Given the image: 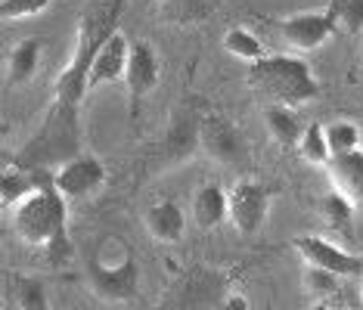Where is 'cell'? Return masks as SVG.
I'll use <instances>...</instances> for the list:
<instances>
[{
  "instance_id": "cell-25",
  "label": "cell",
  "mask_w": 363,
  "mask_h": 310,
  "mask_svg": "<svg viewBox=\"0 0 363 310\" xmlns=\"http://www.w3.org/2000/svg\"><path fill=\"white\" fill-rule=\"evenodd\" d=\"M326 140H329L333 159L357 152L360 149V127L354 125V121H333V125H326Z\"/></svg>"
},
{
  "instance_id": "cell-15",
  "label": "cell",
  "mask_w": 363,
  "mask_h": 310,
  "mask_svg": "<svg viewBox=\"0 0 363 310\" xmlns=\"http://www.w3.org/2000/svg\"><path fill=\"white\" fill-rule=\"evenodd\" d=\"M333 190L342 193L354 208H363V149L338 155L326 165Z\"/></svg>"
},
{
  "instance_id": "cell-18",
  "label": "cell",
  "mask_w": 363,
  "mask_h": 310,
  "mask_svg": "<svg viewBox=\"0 0 363 310\" xmlns=\"http://www.w3.org/2000/svg\"><path fill=\"white\" fill-rule=\"evenodd\" d=\"M40 50H44L40 38H26L13 47L10 56H6V78H10V84H28L35 78L40 65Z\"/></svg>"
},
{
  "instance_id": "cell-6",
  "label": "cell",
  "mask_w": 363,
  "mask_h": 310,
  "mask_svg": "<svg viewBox=\"0 0 363 310\" xmlns=\"http://www.w3.org/2000/svg\"><path fill=\"white\" fill-rule=\"evenodd\" d=\"M162 78V62L159 53L150 40L134 38L130 40V59H128V71H125V91H128V103H130V118H140V109H143L146 96H150L155 87H159Z\"/></svg>"
},
{
  "instance_id": "cell-31",
  "label": "cell",
  "mask_w": 363,
  "mask_h": 310,
  "mask_svg": "<svg viewBox=\"0 0 363 310\" xmlns=\"http://www.w3.org/2000/svg\"><path fill=\"white\" fill-rule=\"evenodd\" d=\"M360 295H363V276H360Z\"/></svg>"
},
{
  "instance_id": "cell-5",
  "label": "cell",
  "mask_w": 363,
  "mask_h": 310,
  "mask_svg": "<svg viewBox=\"0 0 363 310\" xmlns=\"http://www.w3.org/2000/svg\"><path fill=\"white\" fill-rule=\"evenodd\" d=\"M87 285L103 301H130L140 289V267L130 251H121L118 260L90 258L87 260Z\"/></svg>"
},
{
  "instance_id": "cell-20",
  "label": "cell",
  "mask_w": 363,
  "mask_h": 310,
  "mask_svg": "<svg viewBox=\"0 0 363 310\" xmlns=\"http://www.w3.org/2000/svg\"><path fill=\"white\" fill-rule=\"evenodd\" d=\"M220 47L233 56V59L239 62H245V65H255V62H261V59H267V50H264V44H261V38L258 35H252L245 25H233V28H227V35L224 40H220Z\"/></svg>"
},
{
  "instance_id": "cell-24",
  "label": "cell",
  "mask_w": 363,
  "mask_h": 310,
  "mask_svg": "<svg viewBox=\"0 0 363 310\" xmlns=\"http://www.w3.org/2000/svg\"><path fill=\"white\" fill-rule=\"evenodd\" d=\"M13 304L22 310H50L47 282L40 276H16L13 280Z\"/></svg>"
},
{
  "instance_id": "cell-2",
  "label": "cell",
  "mask_w": 363,
  "mask_h": 310,
  "mask_svg": "<svg viewBox=\"0 0 363 310\" xmlns=\"http://www.w3.org/2000/svg\"><path fill=\"white\" fill-rule=\"evenodd\" d=\"M125 0H96L90 10L81 16L78 31H75V47L65 62V69L56 75L53 84V105L62 109H81L84 96L90 93V69L100 53L103 40L118 28V13Z\"/></svg>"
},
{
  "instance_id": "cell-29",
  "label": "cell",
  "mask_w": 363,
  "mask_h": 310,
  "mask_svg": "<svg viewBox=\"0 0 363 310\" xmlns=\"http://www.w3.org/2000/svg\"><path fill=\"white\" fill-rule=\"evenodd\" d=\"M214 310H249V298H242V295H230V298H224V304H218Z\"/></svg>"
},
{
  "instance_id": "cell-9",
  "label": "cell",
  "mask_w": 363,
  "mask_h": 310,
  "mask_svg": "<svg viewBox=\"0 0 363 310\" xmlns=\"http://www.w3.org/2000/svg\"><path fill=\"white\" fill-rule=\"evenodd\" d=\"M53 183H56V190L62 193V199L69 202V205H75V202H84L94 193L103 190L106 165H103V159H96V155L81 152L78 159L65 161V165H60L53 171Z\"/></svg>"
},
{
  "instance_id": "cell-13",
  "label": "cell",
  "mask_w": 363,
  "mask_h": 310,
  "mask_svg": "<svg viewBox=\"0 0 363 310\" xmlns=\"http://www.w3.org/2000/svg\"><path fill=\"white\" fill-rule=\"evenodd\" d=\"M128 59H130V40L121 28H115L112 35L103 40L100 53H96V59H94V69H90V91L125 78Z\"/></svg>"
},
{
  "instance_id": "cell-11",
  "label": "cell",
  "mask_w": 363,
  "mask_h": 310,
  "mask_svg": "<svg viewBox=\"0 0 363 310\" xmlns=\"http://www.w3.org/2000/svg\"><path fill=\"white\" fill-rule=\"evenodd\" d=\"M199 149L218 165L233 168L249 155V143H245V137L239 134L233 121L220 115H205L199 127Z\"/></svg>"
},
{
  "instance_id": "cell-19",
  "label": "cell",
  "mask_w": 363,
  "mask_h": 310,
  "mask_svg": "<svg viewBox=\"0 0 363 310\" xmlns=\"http://www.w3.org/2000/svg\"><path fill=\"white\" fill-rule=\"evenodd\" d=\"M35 190H38L35 171H26L22 165H16V161L4 168V177H0V202H4V208H16Z\"/></svg>"
},
{
  "instance_id": "cell-30",
  "label": "cell",
  "mask_w": 363,
  "mask_h": 310,
  "mask_svg": "<svg viewBox=\"0 0 363 310\" xmlns=\"http://www.w3.org/2000/svg\"><path fill=\"white\" fill-rule=\"evenodd\" d=\"M6 310H22L19 304H6Z\"/></svg>"
},
{
  "instance_id": "cell-16",
  "label": "cell",
  "mask_w": 363,
  "mask_h": 310,
  "mask_svg": "<svg viewBox=\"0 0 363 310\" xmlns=\"http://www.w3.org/2000/svg\"><path fill=\"white\" fill-rule=\"evenodd\" d=\"M264 127H267V137L274 140L279 149H298L301 134H304V121L298 115V109H289V105H267L264 109Z\"/></svg>"
},
{
  "instance_id": "cell-1",
  "label": "cell",
  "mask_w": 363,
  "mask_h": 310,
  "mask_svg": "<svg viewBox=\"0 0 363 310\" xmlns=\"http://www.w3.org/2000/svg\"><path fill=\"white\" fill-rule=\"evenodd\" d=\"M38 190L13 208L16 236L31 248H44L50 264H65L75 255L69 236V202L53 183V171H35Z\"/></svg>"
},
{
  "instance_id": "cell-14",
  "label": "cell",
  "mask_w": 363,
  "mask_h": 310,
  "mask_svg": "<svg viewBox=\"0 0 363 310\" xmlns=\"http://www.w3.org/2000/svg\"><path fill=\"white\" fill-rule=\"evenodd\" d=\"M143 224H146V233L155 242H164V246H177L186 233V214L174 199H162L150 205L143 214Z\"/></svg>"
},
{
  "instance_id": "cell-23",
  "label": "cell",
  "mask_w": 363,
  "mask_h": 310,
  "mask_svg": "<svg viewBox=\"0 0 363 310\" xmlns=\"http://www.w3.org/2000/svg\"><path fill=\"white\" fill-rule=\"evenodd\" d=\"M298 152L308 165H317V168H326L333 161V152H329V140H326V125L320 121H308L301 134V143H298Z\"/></svg>"
},
{
  "instance_id": "cell-8",
  "label": "cell",
  "mask_w": 363,
  "mask_h": 310,
  "mask_svg": "<svg viewBox=\"0 0 363 310\" xmlns=\"http://www.w3.org/2000/svg\"><path fill=\"white\" fill-rule=\"evenodd\" d=\"M274 190L258 180H239L230 190V224L242 236H255L264 226V220L274 205Z\"/></svg>"
},
{
  "instance_id": "cell-10",
  "label": "cell",
  "mask_w": 363,
  "mask_h": 310,
  "mask_svg": "<svg viewBox=\"0 0 363 310\" xmlns=\"http://www.w3.org/2000/svg\"><path fill=\"white\" fill-rule=\"evenodd\" d=\"M295 251L301 255V260L308 267L326 270L338 276V280H360L363 276V258L345 251L342 246L323 239V236H298L295 239Z\"/></svg>"
},
{
  "instance_id": "cell-7",
  "label": "cell",
  "mask_w": 363,
  "mask_h": 310,
  "mask_svg": "<svg viewBox=\"0 0 363 310\" xmlns=\"http://www.w3.org/2000/svg\"><path fill=\"white\" fill-rule=\"evenodd\" d=\"M270 25H274L279 40H283L292 53H313L335 35L326 10L292 13V16H283V19H274Z\"/></svg>"
},
{
  "instance_id": "cell-28",
  "label": "cell",
  "mask_w": 363,
  "mask_h": 310,
  "mask_svg": "<svg viewBox=\"0 0 363 310\" xmlns=\"http://www.w3.org/2000/svg\"><path fill=\"white\" fill-rule=\"evenodd\" d=\"M168 10L177 22H196L208 16V0H168Z\"/></svg>"
},
{
  "instance_id": "cell-4",
  "label": "cell",
  "mask_w": 363,
  "mask_h": 310,
  "mask_svg": "<svg viewBox=\"0 0 363 310\" xmlns=\"http://www.w3.org/2000/svg\"><path fill=\"white\" fill-rule=\"evenodd\" d=\"M78 155H81V109L50 105L38 134L16 155V165H22L26 171H56L65 161L78 159Z\"/></svg>"
},
{
  "instance_id": "cell-22",
  "label": "cell",
  "mask_w": 363,
  "mask_h": 310,
  "mask_svg": "<svg viewBox=\"0 0 363 310\" xmlns=\"http://www.w3.org/2000/svg\"><path fill=\"white\" fill-rule=\"evenodd\" d=\"M320 211H323V220L338 236H354V205L348 199H345L342 193L329 190L323 199H320Z\"/></svg>"
},
{
  "instance_id": "cell-12",
  "label": "cell",
  "mask_w": 363,
  "mask_h": 310,
  "mask_svg": "<svg viewBox=\"0 0 363 310\" xmlns=\"http://www.w3.org/2000/svg\"><path fill=\"white\" fill-rule=\"evenodd\" d=\"M199 127H202V118H199V112H193V109H180L177 115L171 118V127L159 146L164 168L180 165V161H186L189 155L199 149Z\"/></svg>"
},
{
  "instance_id": "cell-26",
  "label": "cell",
  "mask_w": 363,
  "mask_h": 310,
  "mask_svg": "<svg viewBox=\"0 0 363 310\" xmlns=\"http://www.w3.org/2000/svg\"><path fill=\"white\" fill-rule=\"evenodd\" d=\"M304 292L313 298V301H326L338 292V276L326 273V270H317V267H304Z\"/></svg>"
},
{
  "instance_id": "cell-21",
  "label": "cell",
  "mask_w": 363,
  "mask_h": 310,
  "mask_svg": "<svg viewBox=\"0 0 363 310\" xmlns=\"http://www.w3.org/2000/svg\"><path fill=\"white\" fill-rule=\"evenodd\" d=\"M323 10L335 35H360L363 31V0H326Z\"/></svg>"
},
{
  "instance_id": "cell-27",
  "label": "cell",
  "mask_w": 363,
  "mask_h": 310,
  "mask_svg": "<svg viewBox=\"0 0 363 310\" xmlns=\"http://www.w3.org/2000/svg\"><path fill=\"white\" fill-rule=\"evenodd\" d=\"M53 0H0V16L6 22L16 19H31V16H40L50 6Z\"/></svg>"
},
{
  "instance_id": "cell-17",
  "label": "cell",
  "mask_w": 363,
  "mask_h": 310,
  "mask_svg": "<svg viewBox=\"0 0 363 310\" xmlns=\"http://www.w3.org/2000/svg\"><path fill=\"white\" fill-rule=\"evenodd\" d=\"M230 217V193H224L218 183H205L193 193V220L199 230H214Z\"/></svg>"
},
{
  "instance_id": "cell-3",
  "label": "cell",
  "mask_w": 363,
  "mask_h": 310,
  "mask_svg": "<svg viewBox=\"0 0 363 310\" xmlns=\"http://www.w3.org/2000/svg\"><path fill=\"white\" fill-rule=\"evenodd\" d=\"M245 81L258 96H264L270 105H289V109H298V105L311 103L320 96V84L313 78L311 65L298 53H279L267 56V59L249 65Z\"/></svg>"
}]
</instances>
